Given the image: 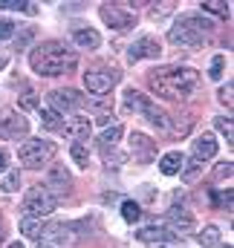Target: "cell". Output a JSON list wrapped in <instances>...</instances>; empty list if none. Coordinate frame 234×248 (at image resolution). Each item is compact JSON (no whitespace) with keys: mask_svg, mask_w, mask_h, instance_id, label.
<instances>
[{"mask_svg":"<svg viewBox=\"0 0 234 248\" xmlns=\"http://www.w3.org/2000/svg\"><path fill=\"white\" fill-rule=\"evenodd\" d=\"M55 153H58V147H55L52 141H47V139H29V141H23V144L17 147L20 165H23V168H32V170L50 165V162L55 159Z\"/></svg>","mask_w":234,"mask_h":248,"instance_id":"obj_5","label":"cell"},{"mask_svg":"<svg viewBox=\"0 0 234 248\" xmlns=\"http://www.w3.org/2000/svg\"><path fill=\"white\" fill-rule=\"evenodd\" d=\"M168 225L176 231V237H188L194 231V217L182 208H171L168 211Z\"/></svg>","mask_w":234,"mask_h":248,"instance_id":"obj_16","label":"cell"},{"mask_svg":"<svg viewBox=\"0 0 234 248\" xmlns=\"http://www.w3.org/2000/svg\"><path fill=\"white\" fill-rule=\"evenodd\" d=\"M0 228H3V219H0ZM0 246H3V231H0Z\"/></svg>","mask_w":234,"mask_h":248,"instance_id":"obj_43","label":"cell"},{"mask_svg":"<svg viewBox=\"0 0 234 248\" xmlns=\"http://www.w3.org/2000/svg\"><path fill=\"white\" fill-rule=\"evenodd\" d=\"M191 127H194V116H179L176 124L168 133H171V136H185V133H191Z\"/></svg>","mask_w":234,"mask_h":248,"instance_id":"obj_29","label":"cell"},{"mask_svg":"<svg viewBox=\"0 0 234 248\" xmlns=\"http://www.w3.org/2000/svg\"><path fill=\"white\" fill-rule=\"evenodd\" d=\"M226 176H232V162H223L217 168V179H226Z\"/></svg>","mask_w":234,"mask_h":248,"instance_id":"obj_38","label":"cell"},{"mask_svg":"<svg viewBox=\"0 0 234 248\" xmlns=\"http://www.w3.org/2000/svg\"><path fill=\"white\" fill-rule=\"evenodd\" d=\"M29 133V122L15 110H0V139H23Z\"/></svg>","mask_w":234,"mask_h":248,"instance_id":"obj_10","label":"cell"},{"mask_svg":"<svg viewBox=\"0 0 234 248\" xmlns=\"http://www.w3.org/2000/svg\"><path fill=\"white\" fill-rule=\"evenodd\" d=\"M217 139L211 136V133H202L197 141H194V156L191 159H197V162H202V159H211V156H217Z\"/></svg>","mask_w":234,"mask_h":248,"instance_id":"obj_17","label":"cell"},{"mask_svg":"<svg viewBox=\"0 0 234 248\" xmlns=\"http://www.w3.org/2000/svg\"><path fill=\"white\" fill-rule=\"evenodd\" d=\"M15 29H17V26H15V20H9V17H6V20H0V41L12 38V35H15Z\"/></svg>","mask_w":234,"mask_h":248,"instance_id":"obj_35","label":"cell"},{"mask_svg":"<svg viewBox=\"0 0 234 248\" xmlns=\"http://www.w3.org/2000/svg\"><path fill=\"white\" fill-rule=\"evenodd\" d=\"M55 208H58V199L47 190V185L29 187L26 196H23V217H32V219L44 222V217H50Z\"/></svg>","mask_w":234,"mask_h":248,"instance_id":"obj_6","label":"cell"},{"mask_svg":"<svg viewBox=\"0 0 234 248\" xmlns=\"http://www.w3.org/2000/svg\"><path fill=\"white\" fill-rule=\"evenodd\" d=\"M99 15H101V20H104L110 29H118V32H124V29L136 26V17H133L130 12L118 9V6H110V3H104V6L99 9Z\"/></svg>","mask_w":234,"mask_h":248,"instance_id":"obj_11","label":"cell"},{"mask_svg":"<svg viewBox=\"0 0 234 248\" xmlns=\"http://www.w3.org/2000/svg\"><path fill=\"white\" fill-rule=\"evenodd\" d=\"M41 228H44V222H41V219L20 217V234H26L29 240H38V237H41Z\"/></svg>","mask_w":234,"mask_h":248,"instance_id":"obj_24","label":"cell"},{"mask_svg":"<svg viewBox=\"0 0 234 248\" xmlns=\"http://www.w3.org/2000/svg\"><path fill=\"white\" fill-rule=\"evenodd\" d=\"M69 156H72V162H75L78 168H90V147H87L84 141H72Z\"/></svg>","mask_w":234,"mask_h":248,"instance_id":"obj_23","label":"cell"},{"mask_svg":"<svg viewBox=\"0 0 234 248\" xmlns=\"http://www.w3.org/2000/svg\"><path fill=\"white\" fill-rule=\"evenodd\" d=\"M121 217H124V222H136V219L142 217V208H139V202H133V199L121 202Z\"/></svg>","mask_w":234,"mask_h":248,"instance_id":"obj_27","label":"cell"},{"mask_svg":"<svg viewBox=\"0 0 234 248\" xmlns=\"http://www.w3.org/2000/svg\"><path fill=\"white\" fill-rule=\"evenodd\" d=\"M159 170H162L165 176H174V173H179V170H182V153H176V150L165 153V156L159 159Z\"/></svg>","mask_w":234,"mask_h":248,"instance_id":"obj_20","label":"cell"},{"mask_svg":"<svg viewBox=\"0 0 234 248\" xmlns=\"http://www.w3.org/2000/svg\"><path fill=\"white\" fill-rule=\"evenodd\" d=\"M87 101H84V95L78 93V90H52L50 93V107L55 110V113H78L81 107H84Z\"/></svg>","mask_w":234,"mask_h":248,"instance_id":"obj_8","label":"cell"},{"mask_svg":"<svg viewBox=\"0 0 234 248\" xmlns=\"http://www.w3.org/2000/svg\"><path fill=\"white\" fill-rule=\"evenodd\" d=\"M148 84L165 101H185L197 93L200 75L191 66H165V69H150Z\"/></svg>","mask_w":234,"mask_h":248,"instance_id":"obj_1","label":"cell"},{"mask_svg":"<svg viewBox=\"0 0 234 248\" xmlns=\"http://www.w3.org/2000/svg\"><path fill=\"white\" fill-rule=\"evenodd\" d=\"M202 170H205V165H202V162H197V159L182 162V182H185V185H194V182L202 176Z\"/></svg>","mask_w":234,"mask_h":248,"instance_id":"obj_21","label":"cell"},{"mask_svg":"<svg viewBox=\"0 0 234 248\" xmlns=\"http://www.w3.org/2000/svg\"><path fill=\"white\" fill-rule=\"evenodd\" d=\"M197 240H200V246L202 248L217 246V243H220V228H217V225H205V228L197 234Z\"/></svg>","mask_w":234,"mask_h":248,"instance_id":"obj_26","label":"cell"},{"mask_svg":"<svg viewBox=\"0 0 234 248\" xmlns=\"http://www.w3.org/2000/svg\"><path fill=\"white\" fill-rule=\"evenodd\" d=\"M223 63H226L223 55H217V58L211 61V69H208V78H211V81H220V75H223Z\"/></svg>","mask_w":234,"mask_h":248,"instance_id":"obj_34","label":"cell"},{"mask_svg":"<svg viewBox=\"0 0 234 248\" xmlns=\"http://www.w3.org/2000/svg\"><path fill=\"white\" fill-rule=\"evenodd\" d=\"M202 12H211V15H217V17H229V6L226 3H202Z\"/></svg>","mask_w":234,"mask_h":248,"instance_id":"obj_32","label":"cell"},{"mask_svg":"<svg viewBox=\"0 0 234 248\" xmlns=\"http://www.w3.org/2000/svg\"><path fill=\"white\" fill-rule=\"evenodd\" d=\"M9 248H23L20 243H9Z\"/></svg>","mask_w":234,"mask_h":248,"instance_id":"obj_42","label":"cell"},{"mask_svg":"<svg viewBox=\"0 0 234 248\" xmlns=\"http://www.w3.org/2000/svg\"><path fill=\"white\" fill-rule=\"evenodd\" d=\"M217 98H220L223 104H229V107H232V81H229V84L220 90V95H217Z\"/></svg>","mask_w":234,"mask_h":248,"instance_id":"obj_36","label":"cell"},{"mask_svg":"<svg viewBox=\"0 0 234 248\" xmlns=\"http://www.w3.org/2000/svg\"><path fill=\"white\" fill-rule=\"evenodd\" d=\"M136 237L142 240V243H168V240H176V234H171L168 228H162V225H148V228H142V231H136Z\"/></svg>","mask_w":234,"mask_h":248,"instance_id":"obj_18","label":"cell"},{"mask_svg":"<svg viewBox=\"0 0 234 248\" xmlns=\"http://www.w3.org/2000/svg\"><path fill=\"white\" fill-rule=\"evenodd\" d=\"M6 165H9V153L0 150V170H6Z\"/></svg>","mask_w":234,"mask_h":248,"instance_id":"obj_40","label":"cell"},{"mask_svg":"<svg viewBox=\"0 0 234 248\" xmlns=\"http://www.w3.org/2000/svg\"><path fill=\"white\" fill-rule=\"evenodd\" d=\"M32 38H35V29H32V26H26V32H23V35L17 38V46H26V44H29Z\"/></svg>","mask_w":234,"mask_h":248,"instance_id":"obj_37","label":"cell"},{"mask_svg":"<svg viewBox=\"0 0 234 248\" xmlns=\"http://www.w3.org/2000/svg\"><path fill=\"white\" fill-rule=\"evenodd\" d=\"M153 150H156V144H153L150 136H145V133H133L130 136V153L139 162H150L153 159Z\"/></svg>","mask_w":234,"mask_h":248,"instance_id":"obj_15","label":"cell"},{"mask_svg":"<svg viewBox=\"0 0 234 248\" xmlns=\"http://www.w3.org/2000/svg\"><path fill=\"white\" fill-rule=\"evenodd\" d=\"M208 32H211V20H205L202 15H194V12H188V15H182L174 26H171L168 38H171V44H176V46L200 49V46L205 44Z\"/></svg>","mask_w":234,"mask_h":248,"instance_id":"obj_3","label":"cell"},{"mask_svg":"<svg viewBox=\"0 0 234 248\" xmlns=\"http://www.w3.org/2000/svg\"><path fill=\"white\" fill-rule=\"evenodd\" d=\"M116 81H118L116 69H93V72L84 75V87L90 90V95H107Z\"/></svg>","mask_w":234,"mask_h":248,"instance_id":"obj_9","label":"cell"},{"mask_svg":"<svg viewBox=\"0 0 234 248\" xmlns=\"http://www.w3.org/2000/svg\"><path fill=\"white\" fill-rule=\"evenodd\" d=\"M121 110L124 113H136V116H145L148 122L153 124L156 130H162V133H168L171 130V119L148 98V95H142L139 90H124V101H121Z\"/></svg>","mask_w":234,"mask_h":248,"instance_id":"obj_4","label":"cell"},{"mask_svg":"<svg viewBox=\"0 0 234 248\" xmlns=\"http://www.w3.org/2000/svg\"><path fill=\"white\" fill-rule=\"evenodd\" d=\"M75 52L67 46V44H61V41H47V44H41V46H35L32 52H29V66L41 75V78H55V75H67V72H72L75 69Z\"/></svg>","mask_w":234,"mask_h":248,"instance_id":"obj_2","label":"cell"},{"mask_svg":"<svg viewBox=\"0 0 234 248\" xmlns=\"http://www.w3.org/2000/svg\"><path fill=\"white\" fill-rule=\"evenodd\" d=\"M159 41H153L150 35L139 38L130 49H127V61H142V58H159Z\"/></svg>","mask_w":234,"mask_h":248,"instance_id":"obj_13","label":"cell"},{"mask_svg":"<svg viewBox=\"0 0 234 248\" xmlns=\"http://www.w3.org/2000/svg\"><path fill=\"white\" fill-rule=\"evenodd\" d=\"M90 130H93V119H87V116H72V119H67V122L61 124V136H67V139H84V136H90Z\"/></svg>","mask_w":234,"mask_h":248,"instance_id":"obj_14","label":"cell"},{"mask_svg":"<svg viewBox=\"0 0 234 248\" xmlns=\"http://www.w3.org/2000/svg\"><path fill=\"white\" fill-rule=\"evenodd\" d=\"M17 104H20V110H35L38 107V93L26 90L23 95H17Z\"/></svg>","mask_w":234,"mask_h":248,"instance_id":"obj_30","label":"cell"},{"mask_svg":"<svg viewBox=\"0 0 234 248\" xmlns=\"http://www.w3.org/2000/svg\"><path fill=\"white\" fill-rule=\"evenodd\" d=\"M0 9H6V12H29V15L38 12L32 3H20V0H0Z\"/></svg>","mask_w":234,"mask_h":248,"instance_id":"obj_28","label":"cell"},{"mask_svg":"<svg viewBox=\"0 0 234 248\" xmlns=\"http://www.w3.org/2000/svg\"><path fill=\"white\" fill-rule=\"evenodd\" d=\"M168 12H171V6H162V9L153 6V9H150V17H162V15H168Z\"/></svg>","mask_w":234,"mask_h":248,"instance_id":"obj_39","label":"cell"},{"mask_svg":"<svg viewBox=\"0 0 234 248\" xmlns=\"http://www.w3.org/2000/svg\"><path fill=\"white\" fill-rule=\"evenodd\" d=\"M72 41H75L78 46H84V49H96V46L101 44V35H99L96 29H75V32H72Z\"/></svg>","mask_w":234,"mask_h":248,"instance_id":"obj_19","label":"cell"},{"mask_svg":"<svg viewBox=\"0 0 234 248\" xmlns=\"http://www.w3.org/2000/svg\"><path fill=\"white\" fill-rule=\"evenodd\" d=\"M150 248H174L171 243H150Z\"/></svg>","mask_w":234,"mask_h":248,"instance_id":"obj_41","label":"cell"},{"mask_svg":"<svg viewBox=\"0 0 234 248\" xmlns=\"http://www.w3.org/2000/svg\"><path fill=\"white\" fill-rule=\"evenodd\" d=\"M0 187H3L6 193H15V190H20V170H12V173L3 179V185H0Z\"/></svg>","mask_w":234,"mask_h":248,"instance_id":"obj_31","label":"cell"},{"mask_svg":"<svg viewBox=\"0 0 234 248\" xmlns=\"http://www.w3.org/2000/svg\"><path fill=\"white\" fill-rule=\"evenodd\" d=\"M121 124H113V127H107L101 136H99V147H116L118 144V139H121Z\"/></svg>","mask_w":234,"mask_h":248,"instance_id":"obj_25","label":"cell"},{"mask_svg":"<svg viewBox=\"0 0 234 248\" xmlns=\"http://www.w3.org/2000/svg\"><path fill=\"white\" fill-rule=\"evenodd\" d=\"M214 124H217V130H220V133H223V136H226V139L232 141V136H234V130H232V119H226V116H217V119H214Z\"/></svg>","mask_w":234,"mask_h":248,"instance_id":"obj_33","label":"cell"},{"mask_svg":"<svg viewBox=\"0 0 234 248\" xmlns=\"http://www.w3.org/2000/svg\"><path fill=\"white\" fill-rule=\"evenodd\" d=\"M35 243L41 248H69L72 246V228L67 222H47Z\"/></svg>","mask_w":234,"mask_h":248,"instance_id":"obj_7","label":"cell"},{"mask_svg":"<svg viewBox=\"0 0 234 248\" xmlns=\"http://www.w3.org/2000/svg\"><path fill=\"white\" fill-rule=\"evenodd\" d=\"M223 248H232V246H223Z\"/></svg>","mask_w":234,"mask_h":248,"instance_id":"obj_44","label":"cell"},{"mask_svg":"<svg viewBox=\"0 0 234 248\" xmlns=\"http://www.w3.org/2000/svg\"><path fill=\"white\" fill-rule=\"evenodd\" d=\"M41 124H44V130L58 133L61 124H64V116H61V113H55L52 107H41Z\"/></svg>","mask_w":234,"mask_h":248,"instance_id":"obj_22","label":"cell"},{"mask_svg":"<svg viewBox=\"0 0 234 248\" xmlns=\"http://www.w3.org/2000/svg\"><path fill=\"white\" fill-rule=\"evenodd\" d=\"M69 185H72V176L67 173V168L52 165V168H50V176H47V190H50V193L61 202V199L69 193Z\"/></svg>","mask_w":234,"mask_h":248,"instance_id":"obj_12","label":"cell"}]
</instances>
